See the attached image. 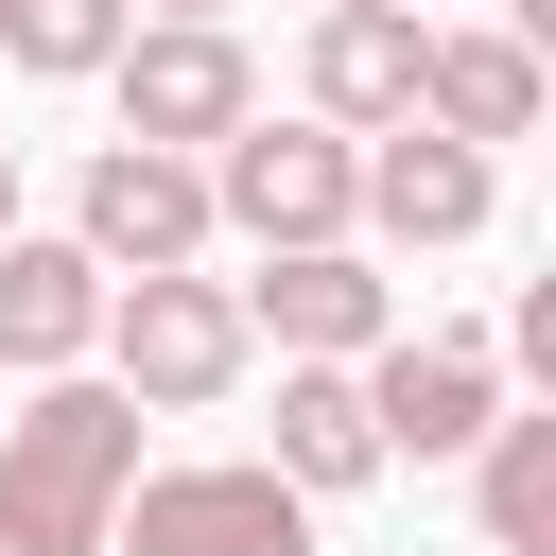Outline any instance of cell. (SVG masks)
Masks as SVG:
<instances>
[{"mask_svg":"<svg viewBox=\"0 0 556 556\" xmlns=\"http://www.w3.org/2000/svg\"><path fill=\"white\" fill-rule=\"evenodd\" d=\"M122 486H139V400L104 365H52L0 417V556H104Z\"/></svg>","mask_w":556,"mask_h":556,"instance_id":"6da1fadb","label":"cell"},{"mask_svg":"<svg viewBox=\"0 0 556 556\" xmlns=\"http://www.w3.org/2000/svg\"><path fill=\"white\" fill-rule=\"evenodd\" d=\"M104 382L139 400V417H208L243 365H261V330H243V295L208 278V261H156V278H104Z\"/></svg>","mask_w":556,"mask_h":556,"instance_id":"7a4b0ae2","label":"cell"},{"mask_svg":"<svg viewBox=\"0 0 556 556\" xmlns=\"http://www.w3.org/2000/svg\"><path fill=\"white\" fill-rule=\"evenodd\" d=\"M348 208H365V139L348 122H226L208 139V226H243V243H348Z\"/></svg>","mask_w":556,"mask_h":556,"instance_id":"3957f363","label":"cell"},{"mask_svg":"<svg viewBox=\"0 0 556 556\" xmlns=\"http://www.w3.org/2000/svg\"><path fill=\"white\" fill-rule=\"evenodd\" d=\"M104 556H313V486H278L261 452L139 469V486L104 504Z\"/></svg>","mask_w":556,"mask_h":556,"instance_id":"277c9868","label":"cell"},{"mask_svg":"<svg viewBox=\"0 0 556 556\" xmlns=\"http://www.w3.org/2000/svg\"><path fill=\"white\" fill-rule=\"evenodd\" d=\"M87 87L122 104V139H174V156H208V139L261 104V70H243L226 17H122V52H104Z\"/></svg>","mask_w":556,"mask_h":556,"instance_id":"5b68a950","label":"cell"},{"mask_svg":"<svg viewBox=\"0 0 556 556\" xmlns=\"http://www.w3.org/2000/svg\"><path fill=\"white\" fill-rule=\"evenodd\" d=\"M348 382H365V434H382V469H400V452H417V469H452V452L504 417V348H486V330H382Z\"/></svg>","mask_w":556,"mask_h":556,"instance_id":"8992f818","label":"cell"},{"mask_svg":"<svg viewBox=\"0 0 556 556\" xmlns=\"http://www.w3.org/2000/svg\"><path fill=\"white\" fill-rule=\"evenodd\" d=\"M70 243H87L104 278L208 261V243H226V226H208V156H174V139H104V156H87V191H70Z\"/></svg>","mask_w":556,"mask_h":556,"instance_id":"52a82bcc","label":"cell"},{"mask_svg":"<svg viewBox=\"0 0 556 556\" xmlns=\"http://www.w3.org/2000/svg\"><path fill=\"white\" fill-rule=\"evenodd\" d=\"M243 295V330L278 348V365H365L382 330H400V278L365 261V243H261V278H226Z\"/></svg>","mask_w":556,"mask_h":556,"instance_id":"ba28073f","label":"cell"},{"mask_svg":"<svg viewBox=\"0 0 556 556\" xmlns=\"http://www.w3.org/2000/svg\"><path fill=\"white\" fill-rule=\"evenodd\" d=\"M486 208H504V156L486 139H434V122H382L365 139V208L348 226H382V243H486Z\"/></svg>","mask_w":556,"mask_h":556,"instance_id":"9c48e42d","label":"cell"},{"mask_svg":"<svg viewBox=\"0 0 556 556\" xmlns=\"http://www.w3.org/2000/svg\"><path fill=\"white\" fill-rule=\"evenodd\" d=\"M417 0H330L313 17V122H348V139H382V122H417Z\"/></svg>","mask_w":556,"mask_h":556,"instance_id":"30bf717a","label":"cell"},{"mask_svg":"<svg viewBox=\"0 0 556 556\" xmlns=\"http://www.w3.org/2000/svg\"><path fill=\"white\" fill-rule=\"evenodd\" d=\"M87 330H104V261H87V243L0 226V365H17V382H52V365H87Z\"/></svg>","mask_w":556,"mask_h":556,"instance_id":"8fae6325","label":"cell"},{"mask_svg":"<svg viewBox=\"0 0 556 556\" xmlns=\"http://www.w3.org/2000/svg\"><path fill=\"white\" fill-rule=\"evenodd\" d=\"M417 122L434 139H539V35H417Z\"/></svg>","mask_w":556,"mask_h":556,"instance_id":"7c38bea8","label":"cell"},{"mask_svg":"<svg viewBox=\"0 0 556 556\" xmlns=\"http://www.w3.org/2000/svg\"><path fill=\"white\" fill-rule=\"evenodd\" d=\"M261 469H278V486H313V504H330V486H365V469H382L365 382H348V365H278V452H261Z\"/></svg>","mask_w":556,"mask_h":556,"instance_id":"4fadbf2b","label":"cell"},{"mask_svg":"<svg viewBox=\"0 0 556 556\" xmlns=\"http://www.w3.org/2000/svg\"><path fill=\"white\" fill-rule=\"evenodd\" d=\"M469 504H486V556H539L556 539V417H486L469 434Z\"/></svg>","mask_w":556,"mask_h":556,"instance_id":"5bb4252c","label":"cell"},{"mask_svg":"<svg viewBox=\"0 0 556 556\" xmlns=\"http://www.w3.org/2000/svg\"><path fill=\"white\" fill-rule=\"evenodd\" d=\"M122 17H139V0H0V70H52V87H87V70L122 52Z\"/></svg>","mask_w":556,"mask_h":556,"instance_id":"9a60e30c","label":"cell"},{"mask_svg":"<svg viewBox=\"0 0 556 556\" xmlns=\"http://www.w3.org/2000/svg\"><path fill=\"white\" fill-rule=\"evenodd\" d=\"M0 226H17V139H0Z\"/></svg>","mask_w":556,"mask_h":556,"instance_id":"2e32d148","label":"cell"},{"mask_svg":"<svg viewBox=\"0 0 556 556\" xmlns=\"http://www.w3.org/2000/svg\"><path fill=\"white\" fill-rule=\"evenodd\" d=\"M139 17H226V0H139Z\"/></svg>","mask_w":556,"mask_h":556,"instance_id":"e0dca14e","label":"cell"}]
</instances>
